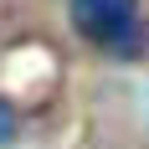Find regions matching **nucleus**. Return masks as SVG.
I'll use <instances>...</instances> for the list:
<instances>
[{"label":"nucleus","mask_w":149,"mask_h":149,"mask_svg":"<svg viewBox=\"0 0 149 149\" xmlns=\"http://www.w3.org/2000/svg\"><path fill=\"white\" fill-rule=\"evenodd\" d=\"M72 26L88 41L118 52V57L144 52V26H139V5L134 0H72Z\"/></svg>","instance_id":"obj_1"},{"label":"nucleus","mask_w":149,"mask_h":149,"mask_svg":"<svg viewBox=\"0 0 149 149\" xmlns=\"http://www.w3.org/2000/svg\"><path fill=\"white\" fill-rule=\"evenodd\" d=\"M15 129H21L15 103H10V98H0V149H5V144H15Z\"/></svg>","instance_id":"obj_2"}]
</instances>
